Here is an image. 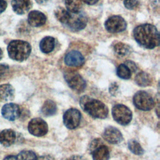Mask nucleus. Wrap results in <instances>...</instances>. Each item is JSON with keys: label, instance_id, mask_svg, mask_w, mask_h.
I'll use <instances>...</instances> for the list:
<instances>
[{"label": "nucleus", "instance_id": "obj_1", "mask_svg": "<svg viewBox=\"0 0 160 160\" xmlns=\"http://www.w3.org/2000/svg\"><path fill=\"white\" fill-rule=\"evenodd\" d=\"M133 36L136 41L146 49H153L159 45V32L157 28L150 24H141L133 31Z\"/></svg>", "mask_w": 160, "mask_h": 160}, {"label": "nucleus", "instance_id": "obj_2", "mask_svg": "<svg viewBox=\"0 0 160 160\" xmlns=\"http://www.w3.org/2000/svg\"><path fill=\"white\" fill-rule=\"evenodd\" d=\"M79 102L82 109L94 118L104 119L108 116V107L99 100L84 96L80 99Z\"/></svg>", "mask_w": 160, "mask_h": 160}, {"label": "nucleus", "instance_id": "obj_3", "mask_svg": "<svg viewBox=\"0 0 160 160\" xmlns=\"http://www.w3.org/2000/svg\"><path fill=\"white\" fill-rule=\"evenodd\" d=\"M7 49L11 59L21 62L28 58L31 54V47L26 41L13 40L9 43Z\"/></svg>", "mask_w": 160, "mask_h": 160}, {"label": "nucleus", "instance_id": "obj_4", "mask_svg": "<svg viewBox=\"0 0 160 160\" xmlns=\"http://www.w3.org/2000/svg\"><path fill=\"white\" fill-rule=\"evenodd\" d=\"M64 77L68 86L73 90L81 92L86 87V83L82 77L77 72L67 71L64 72Z\"/></svg>", "mask_w": 160, "mask_h": 160}, {"label": "nucleus", "instance_id": "obj_5", "mask_svg": "<svg viewBox=\"0 0 160 160\" xmlns=\"http://www.w3.org/2000/svg\"><path fill=\"white\" fill-rule=\"evenodd\" d=\"M112 115L114 119L119 124L125 126L132 119L131 111L124 104H116L112 108Z\"/></svg>", "mask_w": 160, "mask_h": 160}, {"label": "nucleus", "instance_id": "obj_6", "mask_svg": "<svg viewBox=\"0 0 160 160\" xmlns=\"http://www.w3.org/2000/svg\"><path fill=\"white\" fill-rule=\"evenodd\" d=\"M133 103L139 109L149 111L154 106V101L152 96L144 91H138L133 97Z\"/></svg>", "mask_w": 160, "mask_h": 160}, {"label": "nucleus", "instance_id": "obj_7", "mask_svg": "<svg viewBox=\"0 0 160 160\" xmlns=\"http://www.w3.org/2000/svg\"><path fill=\"white\" fill-rule=\"evenodd\" d=\"M106 29L111 33L120 32L126 29L127 24L120 16H112L109 18L104 23Z\"/></svg>", "mask_w": 160, "mask_h": 160}, {"label": "nucleus", "instance_id": "obj_8", "mask_svg": "<svg viewBox=\"0 0 160 160\" xmlns=\"http://www.w3.org/2000/svg\"><path fill=\"white\" fill-rule=\"evenodd\" d=\"M81 114L79 110L74 108L68 109L63 115V122L70 129L76 128L81 121Z\"/></svg>", "mask_w": 160, "mask_h": 160}, {"label": "nucleus", "instance_id": "obj_9", "mask_svg": "<svg viewBox=\"0 0 160 160\" xmlns=\"http://www.w3.org/2000/svg\"><path fill=\"white\" fill-rule=\"evenodd\" d=\"M28 131L33 136H42L48 131L47 123L42 119L36 118L31 119L28 124Z\"/></svg>", "mask_w": 160, "mask_h": 160}, {"label": "nucleus", "instance_id": "obj_10", "mask_svg": "<svg viewBox=\"0 0 160 160\" xmlns=\"http://www.w3.org/2000/svg\"><path fill=\"white\" fill-rule=\"evenodd\" d=\"M74 14V13H73ZM87 18L80 12L71 14V17L66 24L69 28L74 31H78L84 29L87 24Z\"/></svg>", "mask_w": 160, "mask_h": 160}, {"label": "nucleus", "instance_id": "obj_11", "mask_svg": "<svg viewBox=\"0 0 160 160\" xmlns=\"http://www.w3.org/2000/svg\"><path fill=\"white\" fill-rule=\"evenodd\" d=\"M1 114L5 119L9 121H14L20 116L21 110L18 104L8 103L2 108Z\"/></svg>", "mask_w": 160, "mask_h": 160}, {"label": "nucleus", "instance_id": "obj_12", "mask_svg": "<svg viewBox=\"0 0 160 160\" xmlns=\"http://www.w3.org/2000/svg\"><path fill=\"white\" fill-rule=\"evenodd\" d=\"M102 136L106 141L111 144H118L122 140L121 132L113 126H108L105 128Z\"/></svg>", "mask_w": 160, "mask_h": 160}, {"label": "nucleus", "instance_id": "obj_13", "mask_svg": "<svg viewBox=\"0 0 160 160\" xmlns=\"http://www.w3.org/2000/svg\"><path fill=\"white\" fill-rule=\"evenodd\" d=\"M64 62L69 66L79 67L84 63V58L80 52L72 50L66 54Z\"/></svg>", "mask_w": 160, "mask_h": 160}, {"label": "nucleus", "instance_id": "obj_14", "mask_svg": "<svg viewBox=\"0 0 160 160\" xmlns=\"http://www.w3.org/2000/svg\"><path fill=\"white\" fill-rule=\"evenodd\" d=\"M28 21L29 24L32 27H39L45 24L46 17L39 11H32L28 14Z\"/></svg>", "mask_w": 160, "mask_h": 160}, {"label": "nucleus", "instance_id": "obj_15", "mask_svg": "<svg viewBox=\"0 0 160 160\" xmlns=\"http://www.w3.org/2000/svg\"><path fill=\"white\" fill-rule=\"evenodd\" d=\"M11 6L16 14H23L31 8V0H12Z\"/></svg>", "mask_w": 160, "mask_h": 160}, {"label": "nucleus", "instance_id": "obj_16", "mask_svg": "<svg viewBox=\"0 0 160 160\" xmlns=\"http://www.w3.org/2000/svg\"><path fill=\"white\" fill-rule=\"evenodd\" d=\"M16 132L11 129L2 130L0 132V143L5 147L11 146L16 140Z\"/></svg>", "mask_w": 160, "mask_h": 160}, {"label": "nucleus", "instance_id": "obj_17", "mask_svg": "<svg viewBox=\"0 0 160 160\" xmlns=\"http://www.w3.org/2000/svg\"><path fill=\"white\" fill-rule=\"evenodd\" d=\"M14 97V89L9 84L0 85V101H9Z\"/></svg>", "mask_w": 160, "mask_h": 160}, {"label": "nucleus", "instance_id": "obj_18", "mask_svg": "<svg viewBox=\"0 0 160 160\" xmlns=\"http://www.w3.org/2000/svg\"><path fill=\"white\" fill-rule=\"evenodd\" d=\"M91 153L93 160H108L109 158V149L104 144L97 147Z\"/></svg>", "mask_w": 160, "mask_h": 160}, {"label": "nucleus", "instance_id": "obj_19", "mask_svg": "<svg viewBox=\"0 0 160 160\" xmlns=\"http://www.w3.org/2000/svg\"><path fill=\"white\" fill-rule=\"evenodd\" d=\"M55 47V39L51 36H46L42 39L39 43V48L44 53L51 52Z\"/></svg>", "mask_w": 160, "mask_h": 160}, {"label": "nucleus", "instance_id": "obj_20", "mask_svg": "<svg viewBox=\"0 0 160 160\" xmlns=\"http://www.w3.org/2000/svg\"><path fill=\"white\" fill-rule=\"evenodd\" d=\"M65 5L67 9L71 13L80 12L82 6V0H65Z\"/></svg>", "mask_w": 160, "mask_h": 160}, {"label": "nucleus", "instance_id": "obj_21", "mask_svg": "<svg viewBox=\"0 0 160 160\" xmlns=\"http://www.w3.org/2000/svg\"><path fill=\"white\" fill-rule=\"evenodd\" d=\"M135 81L138 86L146 87L151 84L152 79L151 76L148 73L142 71L137 74L135 77Z\"/></svg>", "mask_w": 160, "mask_h": 160}, {"label": "nucleus", "instance_id": "obj_22", "mask_svg": "<svg viewBox=\"0 0 160 160\" xmlns=\"http://www.w3.org/2000/svg\"><path fill=\"white\" fill-rule=\"evenodd\" d=\"M57 107L54 102L51 100H47L44 102L41 108V112L44 116H51L56 114Z\"/></svg>", "mask_w": 160, "mask_h": 160}, {"label": "nucleus", "instance_id": "obj_23", "mask_svg": "<svg viewBox=\"0 0 160 160\" xmlns=\"http://www.w3.org/2000/svg\"><path fill=\"white\" fill-rule=\"evenodd\" d=\"M54 14L56 19L62 24H67L70 17L71 14L62 7H58L54 11Z\"/></svg>", "mask_w": 160, "mask_h": 160}, {"label": "nucleus", "instance_id": "obj_24", "mask_svg": "<svg viewBox=\"0 0 160 160\" xmlns=\"http://www.w3.org/2000/svg\"><path fill=\"white\" fill-rule=\"evenodd\" d=\"M115 54L119 57H124L130 53V47L122 42H117L113 47Z\"/></svg>", "mask_w": 160, "mask_h": 160}, {"label": "nucleus", "instance_id": "obj_25", "mask_svg": "<svg viewBox=\"0 0 160 160\" xmlns=\"http://www.w3.org/2000/svg\"><path fill=\"white\" fill-rule=\"evenodd\" d=\"M129 149L134 154L142 155L144 153V149L141 144L136 140H129L128 143Z\"/></svg>", "mask_w": 160, "mask_h": 160}, {"label": "nucleus", "instance_id": "obj_26", "mask_svg": "<svg viewBox=\"0 0 160 160\" xmlns=\"http://www.w3.org/2000/svg\"><path fill=\"white\" fill-rule=\"evenodd\" d=\"M116 73L118 77L124 79H129L131 74V71L124 64H121L119 65L116 70Z\"/></svg>", "mask_w": 160, "mask_h": 160}, {"label": "nucleus", "instance_id": "obj_27", "mask_svg": "<svg viewBox=\"0 0 160 160\" xmlns=\"http://www.w3.org/2000/svg\"><path fill=\"white\" fill-rule=\"evenodd\" d=\"M17 156L18 160H37L36 153L32 151H22Z\"/></svg>", "mask_w": 160, "mask_h": 160}, {"label": "nucleus", "instance_id": "obj_28", "mask_svg": "<svg viewBox=\"0 0 160 160\" xmlns=\"http://www.w3.org/2000/svg\"><path fill=\"white\" fill-rule=\"evenodd\" d=\"M124 6L129 9H134L138 6V0H124Z\"/></svg>", "mask_w": 160, "mask_h": 160}, {"label": "nucleus", "instance_id": "obj_29", "mask_svg": "<svg viewBox=\"0 0 160 160\" xmlns=\"http://www.w3.org/2000/svg\"><path fill=\"white\" fill-rule=\"evenodd\" d=\"M124 64L129 69V70L131 71V72H134L136 71L137 69V66L136 65V64L132 61H130V60H128V61H126L124 63Z\"/></svg>", "mask_w": 160, "mask_h": 160}, {"label": "nucleus", "instance_id": "obj_30", "mask_svg": "<svg viewBox=\"0 0 160 160\" xmlns=\"http://www.w3.org/2000/svg\"><path fill=\"white\" fill-rule=\"evenodd\" d=\"M8 69H9V66L8 65L0 64V81L5 76Z\"/></svg>", "mask_w": 160, "mask_h": 160}, {"label": "nucleus", "instance_id": "obj_31", "mask_svg": "<svg viewBox=\"0 0 160 160\" xmlns=\"http://www.w3.org/2000/svg\"><path fill=\"white\" fill-rule=\"evenodd\" d=\"M118 89V86L116 82H113V83L111 84V85L109 86V92L112 96H116Z\"/></svg>", "mask_w": 160, "mask_h": 160}, {"label": "nucleus", "instance_id": "obj_32", "mask_svg": "<svg viewBox=\"0 0 160 160\" xmlns=\"http://www.w3.org/2000/svg\"><path fill=\"white\" fill-rule=\"evenodd\" d=\"M7 8V2L4 0H0V14L4 11Z\"/></svg>", "mask_w": 160, "mask_h": 160}, {"label": "nucleus", "instance_id": "obj_33", "mask_svg": "<svg viewBox=\"0 0 160 160\" xmlns=\"http://www.w3.org/2000/svg\"><path fill=\"white\" fill-rule=\"evenodd\" d=\"M66 160H86L84 158L79 155H73L68 158Z\"/></svg>", "mask_w": 160, "mask_h": 160}, {"label": "nucleus", "instance_id": "obj_34", "mask_svg": "<svg viewBox=\"0 0 160 160\" xmlns=\"http://www.w3.org/2000/svg\"><path fill=\"white\" fill-rule=\"evenodd\" d=\"M37 160H55L52 156L49 155H46V156H42L37 159Z\"/></svg>", "mask_w": 160, "mask_h": 160}, {"label": "nucleus", "instance_id": "obj_35", "mask_svg": "<svg viewBox=\"0 0 160 160\" xmlns=\"http://www.w3.org/2000/svg\"><path fill=\"white\" fill-rule=\"evenodd\" d=\"M83 2H84L85 3L89 4V5H92L96 4L99 0H82Z\"/></svg>", "mask_w": 160, "mask_h": 160}, {"label": "nucleus", "instance_id": "obj_36", "mask_svg": "<svg viewBox=\"0 0 160 160\" xmlns=\"http://www.w3.org/2000/svg\"><path fill=\"white\" fill-rule=\"evenodd\" d=\"M3 160H18V158H17L16 156L9 155V156L5 157Z\"/></svg>", "mask_w": 160, "mask_h": 160}, {"label": "nucleus", "instance_id": "obj_37", "mask_svg": "<svg viewBox=\"0 0 160 160\" xmlns=\"http://www.w3.org/2000/svg\"><path fill=\"white\" fill-rule=\"evenodd\" d=\"M48 0H36V1L38 3V4H44L45 2H46Z\"/></svg>", "mask_w": 160, "mask_h": 160}, {"label": "nucleus", "instance_id": "obj_38", "mask_svg": "<svg viewBox=\"0 0 160 160\" xmlns=\"http://www.w3.org/2000/svg\"><path fill=\"white\" fill-rule=\"evenodd\" d=\"M2 58V49L0 48V60Z\"/></svg>", "mask_w": 160, "mask_h": 160}]
</instances>
